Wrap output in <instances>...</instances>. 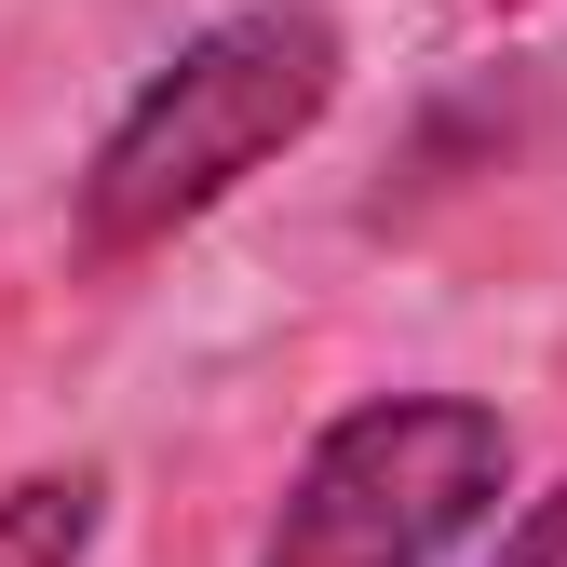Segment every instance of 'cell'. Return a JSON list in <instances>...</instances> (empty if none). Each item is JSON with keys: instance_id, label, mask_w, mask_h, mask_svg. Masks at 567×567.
<instances>
[{"instance_id": "cell-1", "label": "cell", "mask_w": 567, "mask_h": 567, "mask_svg": "<svg viewBox=\"0 0 567 567\" xmlns=\"http://www.w3.org/2000/svg\"><path fill=\"white\" fill-rule=\"evenodd\" d=\"M338 68L351 54L324 0H244L203 41H176L82 163V244L135 257V244H176L189 217H217L244 176H270L338 109Z\"/></svg>"}, {"instance_id": "cell-4", "label": "cell", "mask_w": 567, "mask_h": 567, "mask_svg": "<svg viewBox=\"0 0 567 567\" xmlns=\"http://www.w3.org/2000/svg\"><path fill=\"white\" fill-rule=\"evenodd\" d=\"M514 567H567V501H554V527H540V540H527Z\"/></svg>"}, {"instance_id": "cell-3", "label": "cell", "mask_w": 567, "mask_h": 567, "mask_svg": "<svg viewBox=\"0 0 567 567\" xmlns=\"http://www.w3.org/2000/svg\"><path fill=\"white\" fill-rule=\"evenodd\" d=\"M109 527V473L68 460V473H14L0 486V567H82Z\"/></svg>"}, {"instance_id": "cell-2", "label": "cell", "mask_w": 567, "mask_h": 567, "mask_svg": "<svg viewBox=\"0 0 567 567\" xmlns=\"http://www.w3.org/2000/svg\"><path fill=\"white\" fill-rule=\"evenodd\" d=\"M514 501V433L473 392H365L324 419L257 567H446Z\"/></svg>"}]
</instances>
